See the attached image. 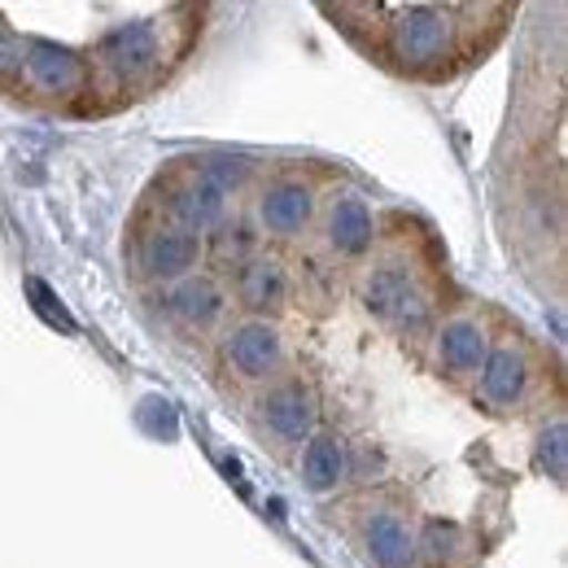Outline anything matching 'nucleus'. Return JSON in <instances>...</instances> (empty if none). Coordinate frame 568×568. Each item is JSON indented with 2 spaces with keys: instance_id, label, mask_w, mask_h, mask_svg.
<instances>
[{
  "instance_id": "f257e3e1",
  "label": "nucleus",
  "mask_w": 568,
  "mask_h": 568,
  "mask_svg": "<svg viewBox=\"0 0 568 568\" xmlns=\"http://www.w3.org/2000/svg\"><path fill=\"white\" fill-rule=\"evenodd\" d=\"M503 4H355L372 18V49L407 74H450L481 53L477 27Z\"/></svg>"
},
{
  "instance_id": "f03ea898",
  "label": "nucleus",
  "mask_w": 568,
  "mask_h": 568,
  "mask_svg": "<svg viewBox=\"0 0 568 568\" xmlns=\"http://www.w3.org/2000/svg\"><path fill=\"white\" fill-rule=\"evenodd\" d=\"M162 67V40H158V22H132V27H119L110 31L101 44H97V58H92V83L105 88V92H128V88H141L153 83Z\"/></svg>"
},
{
  "instance_id": "7ed1b4c3",
  "label": "nucleus",
  "mask_w": 568,
  "mask_h": 568,
  "mask_svg": "<svg viewBox=\"0 0 568 568\" xmlns=\"http://www.w3.org/2000/svg\"><path fill=\"white\" fill-rule=\"evenodd\" d=\"M363 302L376 320H385L398 333H420L428 324V297L416 272L403 258H381L363 276Z\"/></svg>"
},
{
  "instance_id": "20e7f679",
  "label": "nucleus",
  "mask_w": 568,
  "mask_h": 568,
  "mask_svg": "<svg viewBox=\"0 0 568 568\" xmlns=\"http://www.w3.org/2000/svg\"><path fill=\"white\" fill-rule=\"evenodd\" d=\"M529 385H534V358L525 351L520 337H503L498 346H490L486 367L477 376V394L490 412H520L529 403Z\"/></svg>"
},
{
  "instance_id": "39448f33",
  "label": "nucleus",
  "mask_w": 568,
  "mask_h": 568,
  "mask_svg": "<svg viewBox=\"0 0 568 568\" xmlns=\"http://www.w3.org/2000/svg\"><path fill=\"white\" fill-rule=\"evenodd\" d=\"M202 258V236L175 223H158L136 241V267L144 281H184Z\"/></svg>"
},
{
  "instance_id": "423d86ee",
  "label": "nucleus",
  "mask_w": 568,
  "mask_h": 568,
  "mask_svg": "<svg viewBox=\"0 0 568 568\" xmlns=\"http://www.w3.org/2000/svg\"><path fill=\"white\" fill-rule=\"evenodd\" d=\"M223 206H227V193L214 184L197 162H189V166H184L180 175H171V184H166V214H171V223L184 227V232H197V236H202V227H214V223L223 219Z\"/></svg>"
},
{
  "instance_id": "0eeeda50",
  "label": "nucleus",
  "mask_w": 568,
  "mask_h": 568,
  "mask_svg": "<svg viewBox=\"0 0 568 568\" xmlns=\"http://www.w3.org/2000/svg\"><path fill=\"white\" fill-rule=\"evenodd\" d=\"M18 74L31 92L44 97H71V92H92V71L83 58H74L67 49L53 44H27L18 53Z\"/></svg>"
},
{
  "instance_id": "6e6552de",
  "label": "nucleus",
  "mask_w": 568,
  "mask_h": 568,
  "mask_svg": "<svg viewBox=\"0 0 568 568\" xmlns=\"http://www.w3.org/2000/svg\"><path fill=\"white\" fill-rule=\"evenodd\" d=\"M490 355V333L477 315H450L442 328H437V367L455 381V385H468L481 376Z\"/></svg>"
},
{
  "instance_id": "1a4fd4ad",
  "label": "nucleus",
  "mask_w": 568,
  "mask_h": 568,
  "mask_svg": "<svg viewBox=\"0 0 568 568\" xmlns=\"http://www.w3.org/2000/svg\"><path fill=\"white\" fill-rule=\"evenodd\" d=\"M223 358L241 381H272L284 372V346L267 324H241L236 333H227Z\"/></svg>"
},
{
  "instance_id": "9d476101",
  "label": "nucleus",
  "mask_w": 568,
  "mask_h": 568,
  "mask_svg": "<svg viewBox=\"0 0 568 568\" xmlns=\"http://www.w3.org/2000/svg\"><path fill=\"white\" fill-rule=\"evenodd\" d=\"M263 420L281 446H297L315 428V394L302 381H284L263 398Z\"/></svg>"
},
{
  "instance_id": "9b49d317",
  "label": "nucleus",
  "mask_w": 568,
  "mask_h": 568,
  "mask_svg": "<svg viewBox=\"0 0 568 568\" xmlns=\"http://www.w3.org/2000/svg\"><path fill=\"white\" fill-rule=\"evenodd\" d=\"M315 214V193L297 180H276L267 184L263 202H258V219L272 236H297Z\"/></svg>"
},
{
  "instance_id": "f8f14e48",
  "label": "nucleus",
  "mask_w": 568,
  "mask_h": 568,
  "mask_svg": "<svg viewBox=\"0 0 568 568\" xmlns=\"http://www.w3.org/2000/svg\"><path fill=\"white\" fill-rule=\"evenodd\" d=\"M223 306H227V297H223V288L211 276H184L166 297V311L189 328H211L214 320L223 315Z\"/></svg>"
},
{
  "instance_id": "ddd939ff",
  "label": "nucleus",
  "mask_w": 568,
  "mask_h": 568,
  "mask_svg": "<svg viewBox=\"0 0 568 568\" xmlns=\"http://www.w3.org/2000/svg\"><path fill=\"white\" fill-rule=\"evenodd\" d=\"M363 542H367V556L381 568H412V560H416L412 529L389 511H381V516H372L363 525Z\"/></svg>"
},
{
  "instance_id": "4468645a",
  "label": "nucleus",
  "mask_w": 568,
  "mask_h": 568,
  "mask_svg": "<svg viewBox=\"0 0 568 568\" xmlns=\"http://www.w3.org/2000/svg\"><path fill=\"white\" fill-rule=\"evenodd\" d=\"M236 293L250 311H267V306H284L288 297V276L276 258H245L241 263V276H236Z\"/></svg>"
},
{
  "instance_id": "2eb2a0df",
  "label": "nucleus",
  "mask_w": 568,
  "mask_h": 568,
  "mask_svg": "<svg viewBox=\"0 0 568 568\" xmlns=\"http://www.w3.org/2000/svg\"><path fill=\"white\" fill-rule=\"evenodd\" d=\"M328 241L337 254H363L372 245V214L358 197H342L328 214Z\"/></svg>"
},
{
  "instance_id": "dca6fc26",
  "label": "nucleus",
  "mask_w": 568,
  "mask_h": 568,
  "mask_svg": "<svg viewBox=\"0 0 568 568\" xmlns=\"http://www.w3.org/2000/svg\"><path fill=\"white\" fill-rule=\"evenodd\" d=\"M302 473H306V486H311V490L337 486V481L346 477V450H342V442L328 437V433L311 437V446H306V455H302Z\"/></svg>"
},
{
  "instance_id": "f3484780",
  "label": "nucleus",
  "mask_w": 568,
  "mask_h": 568,
  "mask_svg": "<svg viewBox=\"0 0 568 568\" xmlns=\"http://www.w3.org/2000/svg\"><path fill=\"white\" fill-rule=\"evenodd\" d=\"M27 297H31V311H36L49 328H62V333H71V337L79 333V324H74V315L67 311V302L40 281V276H27Z\"/></svg>"
},
{
  "instance_id": "a211bd4d",
  "label": "nucleus",
  "mask_w": 568,
  "mask_h": 568,
  "mask_svg": "<svg viewBox=\"0 0 568 568\" xmlns=\"http://www.w3.org/2000/svg\"><path fill=\"white\" fill-rule=\"evenodd\" d=\"M538 464L560 481L565 477V420H556L551 433H542V442H538Z\"/></svg>"
},
{
  "instance_id": "6ab92c4d",
  "label": "nucleus",
  "mask_w": 568,
  "mask_h": 568,
  "mask_svg": "<svg viewBox=\"0 0 568 568\" xmlns=\"http://www.w3.org/2000/svg\"><path fill=\"white\" fill-rule=\"evenodd\" d=\"M455 542H459V534H455V525H442V520H428V529H425V556H428V560H446V556L455 551Z\"/></svg>"
}]
</instances>
